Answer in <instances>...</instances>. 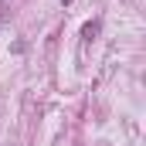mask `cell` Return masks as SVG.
I'll use <instances>...</instances> for the list:
<instances>
[{"mask_svg": "<svg viewBox=\"0 0 146 146\" xmlns=\"http://www.w3.org/2000/svg\"><path fill=\"white\" fill-rule=\"evenodd\" d=\"M95 34H99V21H92V24H85V41H92Z\"/></svg>", "mask_w": 146, "mask_h": 146, "instance_id": "cell-1", "label": "cell"}, {"mask_svg": "<svg viewBox=\"0 0 146 146\" xmlns=\"http://www.w3.org/2000/svg\"><path fill=\"white\" fill-rule=\"evenodd\" d=\"M61 3H72V0H61Z\"/></svg>", "mask_w": 146, "mask_h": 146, "instance_id": "cell-2", "label": "cell"}]
</instances>
